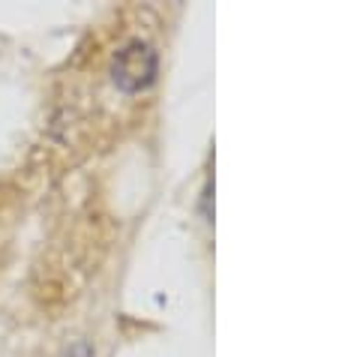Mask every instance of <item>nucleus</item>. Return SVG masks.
<instances>
[{
	"label": "nucleus",
	"mask_w": 339,
	"mask_h": 357,
	"mask_svg": "<svg viewBox=\"0 0 339 357\" xmlns=\"http://www.w3.org/2000/svg\"><path fill=\"white\" fill-rule=\"evenodd\" d=\"M112 78H114V84L121 87V91H126V93H135V91L151 87L153 78H156V52H153V45L142 43V39L126 43L121 52L114 54Z\"/></svg>",
	"instance_id": "obj_1"
}]
</instances>
